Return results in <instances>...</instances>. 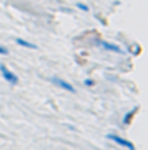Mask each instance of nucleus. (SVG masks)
<instances>
[{"label": "nucleus", "mask_w": 148, "mask_h": 150, "mask_svg": "<svg viewBox=\"0 0 148 150\" xmlns=\"http://www.w3.org/2000/svg\"><path fill=\"white\" fill-rule=\"evenodd\" d=\"M98 45L105 51H110V52H115V54H124V51L120 49V45H115L111 42H105V40H98Z\"/></svg>", "instance_id": "nucleus-4"}, {"label": "nucleus", "mask_w": 148, "mask_h": 150, "mask_svg": "<svg viewBox=\"0 0 148 150\" xmlns=\"http://www.w3.org/2000/svg\"><path fill=\"white\" fill-rule=\"evenodd\" d=\"M16 44L21 45V47H26V49H37V45H35L33 42H28V40H25V38H16Z\"/></svg>", "instance_id": "nucleus-5"}, {"label": "nucleus", "mask_w": 148, "mask_h": 150, "mask_svg": "<svg viewBox=\"0 0 148 150\" xmlns=\"http://www.w3.org/2000/svg\"><path fill=\"white\" fill-rule=\"evenodd\" d=\"M51 82H52L54 86H58V87L65 89L66 93H75V87H73V86H72L70 82H66V80L59 79V77H51Z\"/></svg>", "instance_id": "nucleus-3"}, {"label": "nucleus", "mask_w": 148, "mask_h": 150, "mask_svg": "<svg viewBox=\"0 0 148 150\" xmlns=\"http://www.w3.org/2000/svg\"><path fill=\"white\" fill-rule=\"evenodd\" d=\"M77 7H78L80 11H84V12H87V11H89V7H87L85 4H77Z\"/></svg>", "instance_id": "nucleus-7"}, {"label": "nucleus", "mask_w": 148, "mask_h": 150, "mask_svg": "<svg viewBox=\"0 0 148 150\" xmlns=\"http://www.w3.org/2000/svg\"><path fill=\"white\" fill-rule=\"evenodd\" d=\"M136 110H138V108H132V110H129V112L124 115V119H122V124H124V126H129V124H131V119L136 115Z\"/></svg>", "instance_id": "nucleus-6"}, {"label": "nucleus", "mask_w": 148, "mask_h": 150, "mask_svg": "<svg viewBox=\"0 0 148 150\" xmlns=\"http://www.w3.org/2000/svg\"><path fill=\"white\" fill-rule=\"evenodd\" d=\"M106 138H108V140H111V142H115L117 145L124 147V149H127V150H134V143H132V142H129V140H124V138H120L118 134L108 133V134H106Z\"/></svg>", "instance_id": "nucleus-2"}, {"label": "nucleus", "mask_w": 148, "mask_h": 150, "mask_svg": "<svg viewBox=\"0 0 148 150\" xmlns=\"http://www.w3.org/2000/svg\"><path fill=\"white\" fill-rule=\"evenodd\" d=\"M0 74L4 77V80H7L9 84H12V86H16L18 82H19V77L14 74V72H11L5 65H0Z\"/></svg>", "instance_id": "nucleus-1"}, {"label": "nucleus", "mask_w": 148, "mask_h": 150, "mask_svg": "<svg viewBox=\"0 0 148 150\" xmlns=\"http://www.w3.org/2000/svg\"><path fill=\"white\" fill-rule=\"evenodd\" d=\"M84 86L91 87V86H94V80H92V79H85V80H84Z\"/></svg>", "instance_id": "nucleus-8"}, {"label": "nucleus", "mask_w": 148, "mask_h": 150, "mask_svg": "<svg viewBox=\"0 0 148 150\" xmlns=\"http://www.w3.org/2000/svg\"><path fill=\"white\" fill-rule=\"evenodd\" d=\"M0 54H2V56H7V54H9V51H7L5 45H0Z\"/></svg>", "instance_id": "nucleus-9"}]
</instances>
